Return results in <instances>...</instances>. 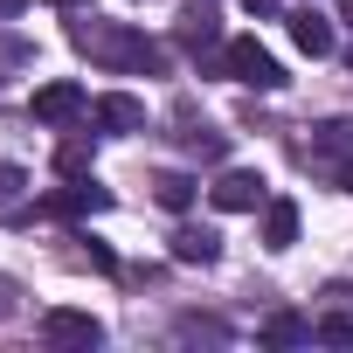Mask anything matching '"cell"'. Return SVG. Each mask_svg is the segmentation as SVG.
Masks as SVG:
<instances>
[{
	"mask_svg": "<svg viewBox=\"0 0 353 353\" xmlns=\"http://www.w3.org/2000/svg\"><path fill=\"white\" fill-rule=\"evenodd\" d=\"M312 339H325V346H353V319H319Z\"/></svg>",
	"mask_w": 353,
	"mask_h": 353,
	"instance_id": "15",
	"label": "cell"
},
{
	"mask_svg": "<svg viewBox=\"0 0 353 353\" xmlns=\"http://www.w3.org/2000/svg\"><path fill=\"white\" fill-rule=\"evenodd\" d=\"M14 298H21V284H14V277H0V319H14Z\"/></svg>",
	"mask_w": 353,
	"mask_h": 353,
	"instance_id": "19",
	"label": "cell"
},
{
	"mask_svg": "<svg viewBox=\"0 0 353 353\" xmlns=\"http://www.w3.org/2000/svg\"><path fill=\"white\" fill-rule=\"evenodd\" d=\"M104 208H111V194H104L97 181H83V173H77L63 194H49V201H42V215H63V222H77V215H104Z\"/></svg>",
	"mask_w": 353,
	"mask_h": 353,
	"instance_id": "7",
	"label": "cell"
},
{
	"mask_svg": "<svg viewBox=\"0 0 353 353\" xmlns=\"http://www.w3.org/2000/svg\"><path fill=\"white\" fill-rule=\"evenodd\" d=\"M291 243H298V201L270 194L263 201V250H291Z\"/></svg>",
	"mask_w": 353,
	"mask_h": 353,
	"instance_id": "10",
	"label": "cell"
},
{
	"mask_svg": "<svg viewBox=\"0 0 353 353\" xmlns=\"http://www.w3.org/2000/svg\"><path fill=\"white\" fill-rule=\"evenodd\" d=\"M90 125L97 132H145V104L125 90H104V97H90Z\"/></svg>",
	"mask_w": 353,
	"mask_h": 353,
	"instance_id": "8",
	"label": "cell"
},
{
	"mask_svg": "<svg viewBox=\"0 0 353 353\" xmlns=\"http://www.w3.org/2000/svg\"><path fill=\"white\" fill-rule=\"evenodd\" d=\"M28 111H35V118H42V125H77V118H90V90H83V83H70V77H63V83H42V90H35V104H28Z\"/></svg>",
	"mask_w": 353,
	"mask_h": 353,
	"instance_id": "4",
	"label": "cell"
},
{
	"mask_svg": "<svg viewBox=\"0 0 353 353\" xmlns=\"http://www.w3.org/2000/svg\"><path fill=\"white\" fill-rule=\"evenodd\" d=\"M70 42H77L97 70H111V77H159V70H166V49H159L152 35L125 28V21H77Z\"/></svg>",
	"mask_w": 353,
	"mask_h": 353,
	"instance_id": "1",
	"label": "cell"
},
{
	"mask_svg": "<svg viewBox=\"0 0 353 353\" xmlns=\"http://www.w3.org/2000/svg\"><path fill=\"white\" fill-rule=\"evenodd\" d=\"M42 339H49V346H97L104 325H97L90 312H77V305H56V312H42Z\"/></svg>",
	"mask_w": 353,
	"mask_h": 353,
	"instance_id": "5",
	"label": "cell"
},
{
	"mask_svg": "<svg viewBox=\"0 0 353 353\" xmlns=\"http://www.w3.org/2000/svg\"><path fill=\"white\" fill-rule=\"evenodd\" d=\"M222 77H236V83H250V90H284L291 77H284V63L256 42V35H236V42H222Z\"/></svg>",
	"mask_w": 353,
	"mask_h": 353,
	"instance_id": "2",
	"label": "cell"
},
{
	"mask_svg": "<svg viewBox=\"0 0 353 353\" xmlns=\"http://www.w3.org/2000/svg\"><path fill=\"white\" fill-rule=\"evenodd\" d=\"M243 8H250V14H270V8H277V0H243Z\"/></svg>",
	"mask_w": 353,
	"mask_h": 353,
	"instance_id": "22",
	"label": "cell"
},
{
	"mask_svg": "<svg viewBox=\"0 0 353 353\" xmlns=\"http://www.w3.org/2000/svg\"><path fill=\"white\" fill-rule=\"evenodd\" d=\"M284 21H291V42H298L312 63H319V56H332V42H339V35H332V21H325V14L298 8V14H284Z\"/></svg>",
	"mask_w": 353,
	"mask_h": 353,
	"instance_id": "9",
	"label": "cell"
},
{
	"mask_svg": "<svg viewBox=\"0 0 353 353\" xmlns=\"http://www.w3.org/2000/svg\"><path fill=\"white\" fill-rule=\"evenodd\" d=\"M181 49L188 56H222V14L208 8V0H194V8L181 14Z\"/></svg>",
	"mask_w": 353,
	"mask_h": 353,
	"instance_id": "6",
	"label": "cell"
},
{
	"mask_svg": "<svg viewBox=\"0 0 353 353\" xmlns=\"http://www.w3.org/2000/svg\"><path fill=\"white\" fill-rule=\"evenodd\" d=\"M208 201H215L222 215H256V208L270 201V188H263L256 166H222V181L208 188Z\"/></svg>",
	"mask_w": 353,
	"mask_h": 353,
	"instance_id": "3",
	"label": "cell"
},
{
	"mask_svg": "<svg viewBox=\"0 0 353 353\" xmlns=\"http://www.w3.org/2000/svg\"><path fill=\"white\" fill-rule=\"evenodd\" d=\"M339 21H346V28H353V0H339Z\"/></svg>",
	"mask_w": 353,
	"mask_h": 353,
	"instance_id": "24",
	"label": "cell"
},
{
	"mask_svg": "<svg viewBox=\"0 0 353 353\" xmlns=\"http://www.w3.org/2000/svg\"><path fill=\"white\" fill-rule=\"evenodd\" d=\"M181 145L201 152V159H222V152H229V139H222L208 118H194V111H181Z\"/></svg>",
	"mask_w": 353,
	"mask_h": 353,
	"instance_id": "12",
	"label": "cell"
},
{
	"mask_svg": "<svg viewBox=\"0 0 353 353\" xmlns=\"http://www.w3.org/2000/svg\"><path fill=\"white\" fill-rule=\"evenodd\" d=\"M339 145H353V118H339V125L319 132V152H339Z\"/></svg>",
	"mask_w": 353,
	"mask_h": 353,
	"instance_id": "18",
	"label": "cell"
},
{
	"mask_svg": "<svg viewBox=\"0 0 353 353\" xmlns=\"http://www.w3.org/2000/svg\"><path fill=\"white\" fill-rule=\"evenodd\" d=\"M49 8H63V14H77V8H90V0H49Z\"/></svg>",
	"mask_w": 353,
	"mask_h": 353,
	"instance_id": "21",
	"label": "cell"
},
{
	"mask_svg": "<svg viewBox=\"0 0 353 353\" xmlns=\"http://www.w3.org/2000/svg\"><path fill=\"white\" fill-rule=\"evenodd\" d=\"M256 339H263V346H305V339H312V319H298V312H270Z\"/></svg>",
	"mask_w": 353,
	"mask_h": 353,
	"instance_id": "13",
	"label": "cell"
},
{
	"mask_svg": "<svg viewBox=\"0 0 353 353\" xmlns=\"http://www.w3.org/2000/svg\"><path fill=\"white\" fill-rule=\"evenodd\" d=\"M215 256H222V236L215 229H173V263H201L208 270Z\"/></svg>",
	"mask_w": 353,
	"mask_h": 353,
	"instance_id": "11",
	"label": "cell"
},
{
	"mask_svg": "<svg viewBox=\"0 0 353 353\" xmlns=\"http://www.w3.org/2000/svg\"><path fill=\"white\" fill-rule=\"evenodd\" d=\"M35 0H0V21H14V14H28Z\"/></svg>",
	"mask_w": 353,
	"mask_h": 353,
	"instance_id": "20",
	"label": "cell"
},
{
	"mask_svg": "<svg viewBox=\"0 0 353 353\" xmlns=\"http://www.w3.org/2000/svg\"><path fill=\"white\" fill-rule=\"evenodd\" d=\"M339 188H346V194H353V159H346V166H339Z\"/></svg>",
	"mask_w": 353,
	"mask_h": 353,
	"instance_id": "23",
	"label": "cell"
},
{
	"mask_svg": "<svg viewBox=\"0 0 353 353\" xmlns=\"http://www.w3.org/2000/svg\"><path fill=\"white\" fill-rule=\"evenodd\" d=\"M21 188H28V173H21L14 159H0V208H8V201H14Z\"/></svg>",
	"mask_w": 353,
	"mask_h": 353,
	"instance_id": "16",
	"label": "cell"
},
{
	"mask_svg": "<svg viewBox=\"0 0 353 353\" xmlns=\"http://www.w3.org/2000/svg\"><path fill=\"white\" fill-rule=\"evenodd\" d=\"M83 166H90V152H83V145H77V139H70V145H63V152H56V173H70V181H77V173H83Z\"/></svg>",
	"mask_w": 353,
	"mask_h": 353,
	"instance_id": "17",
	"label": "cell"
},
{
	"mask_svg": "<svg viewBox=\"0 0 353 353\" xmlns=\"http://www.w3.org/2000/svg\"><path fill=\"white\" fill-rule=\"evenodd\" d=\"M152 194H159V208H173V215H188V208H194V181H188V173H159Z\"/></svg>",
	"mask_w": 353,
	"mask_h": 353,
	"instance_id": "14",
	"label": "cell"
}]
</instances>
